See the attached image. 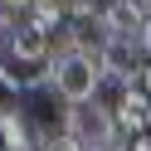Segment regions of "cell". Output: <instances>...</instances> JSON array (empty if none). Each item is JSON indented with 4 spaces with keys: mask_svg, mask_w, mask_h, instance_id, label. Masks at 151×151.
Masks as SVG:
<instances>
[{
    "mask_svg": "<svg viewBox=\"0 0 151 151\" xmlns=\"http://www.w3.org/2000/svg\"><path fill=\"white\" fill-rule=\"evenodd\" d=\"M112 117H117V132L127 141H137V137H146L151 132V93L141 88H122L117 98H112Z\"/></svg>",
    "mask_w": 151,
    "mask_h": 151,
    "instance_id": "obj_5",
    "label": "cell"
},
{
    "mask_svg": "<svg viewBox=\"0 0 151 151\" xmlns=\"http://www.w3.org/2000/svg\"><path fill=\"white\" fill-rule=\"evenodd\" d=\"M102 78H107V68H102V49H78V54H63V59L49 63V88L54 98L68 107V102H93L102 88Z\"/></svg>",
    "mask_w": 151,
    "mask_h": 151,
    "instance_id": "obj_2",
    "label": "cell"
},
{
    "mask_svg": "<svg viewBox=\"0 0 151 151\" xmlns=\"http://www.w3.org/2000/svg\"><path fill=\"white\" fill-rule=\"evenodd\" d=\"M98 5H107V0H98Z\"/></svg>",
    "mask_w": 151,
    "mask_h": 151,
    "instance_id": "obj_11",
    "label": "cell"
},
{
    "mask_svg": "<svg viewBox=\"0 0 151 151\" xmlns=\"http://www.w3.org/2000/svg\"><path fill=\"white\" fill-rule=\"evenodd\" d=\"M98 20H102V34H107V39H127V44H141V49H146L151 10L141 0H107Z\"/></svg>",
    "mask_w": 151,
    "mask_h": 151,
    "instance_id": "obj_4",
    "label": "cell"
},
{
    "mask_svg": "<svg viewBox=\"0 0 151 151\" xmlns=\"http://www.w3.org/2000/svg\"><path fill=\"white\" fill-rule=\"evenodd\" d=\"M0 54H5V59H15V63L49 68V63H54V34L39 29L34 20H24V24H15L10 34H0Z\"/></svg>",
    "mask_w": 151,
    "mask_h": 151,
    "instance_id": "obj_3",
    "label": "cell"
},
{
    "mask_svg": "<svg viewBox=\"0 0 151 151\" xmlns=\"http://www.w3.org/2000/svg\"><path fill=\"white\" fill-rule=\"evenodd\" d=\"M29 20L39 24V29L59 34L63 24H68V10H63V0H29Z\"/></svg>",
    "mask_w": 151,
    "mask_h": 151,
    "instance_id": "obj_7",
    "label": "cell"
},
{
    "mask_svg": "<svg viewBox=\"0 0 151 151\" xmlns=\"http://www.w3.org/2000/svg\"><path fill=\"white\" fill-rule=\"evenodd\" d=\"M141 88L151 93V59H146V68H141Z\"/></svg>",
    "mask_w": 151,
    "mask_h": 151,
    "instance_id": "obj_10",
    "label": "cell"
},
{
    "mask_svg": "<svg viewBox=\"0 0 151 151\" xmlns=\"http://www.w3.org/2000/svg\"><path fill=\"white\" fill-rule=\"evenodd\" d=\"M63 132L78 141L83 151H132V141L117 132L112 102H68L63 107Z\"/></svg>",
    "mask_w": 151,
    "mask_h": 151,
    "instance_id": "obj_1",
    "label": "cell"
},
{
    "mask_svg": "<svg viewBox=\"0 0 151 151\" xmlns=\"http://www.w3.org/2000/svg\"><path fill=\"white\" fill-rule=\"evenodd\" d=\"M0 151H5V146H0Z\"/></svg>",
    "mask_w": 151,
    "mask_h": 151,
    "instance_id": "obj_13",
    "label": "cell"
},
{
    "mask_svg": "<svg viewBox=\"0 0 151 151\" xmlns=\"http://www.w3.org/2000/svg\"><path fill=\"white\" fill-rule=\"evenodd\" d=\"M0 146L5 151H39V132H34L29 112L15 107V102L0 107Z\"/></svg>",
    "mask_w": 151,
    "mask_h": 151,
    "instance_id": "obj_6",
    "label": "cell"
},
{
    "mask_svg": "<svg viewBox=\"0 0 151 151\" xmlns=\"http://www.w3.org/2000/svg\"><path fill=\"white\" fill-rule=\"evenodd\" d=\"M132 151H151V132H146V137H137V141H132Z\"/></svg>",
    "mask_w": 151,
    "mask_h": 151,
    "instance_id": "obj_9",
    "label": "cell"
},
{
    "mask_svg": "<svg viewBox=\"0 0 151 151\" xmlns=\"http://www.w3.org/2000/svg\"><path fill=\"white\" fill-rule=\"evenodd\" d=\"M0 59H5V54H0Z\"/></svg>",
    "mask_w": 151,
    "mask_h": 151,
    "instance_id": "obj_12",
    "label": "cell"
},
{
    "mask_svg": "<svg viewBox=\"0 0 151 151\" xmlns=\"http://www.w3.org/2000/svg\"><path fill=\"white\" fill-rule=\"evenodd\" d=\"M24 20H29V0H0V34H10Z\"/></svg>",
    "mask_w": 151,
    "mask_h": 151,
    "instance_id": "obj_8",
    "label": "cell"
}]
</instances>
